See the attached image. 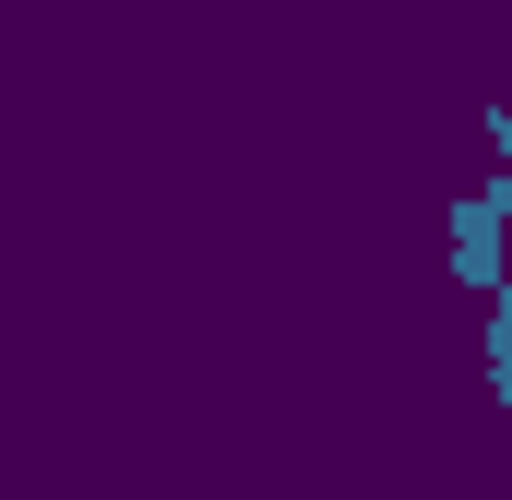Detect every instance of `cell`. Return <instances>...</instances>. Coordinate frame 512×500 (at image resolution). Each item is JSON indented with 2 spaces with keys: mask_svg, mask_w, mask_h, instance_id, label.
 I'll return each instance as SVG.
<instances>
[{
  "mask_svg": "<svg viewBox=\"0 0 512 500\" xmlns=\"http://www.w3.org/2000/svg\"><path fill=\"white\" fill-rule=\"evenodd\" d=\"M501 215H512V167H489V179L453 203V274H465L477 298L501 286Z\"/></svg>",
  "mask_w": 512,
  "mask_h": 500,
  "instance_id": "cell-1",
  "label": "cell"
},
{
  "mask_svg": "<svg viewBox=\"0 0 512 500\" xmlns=\"http://www.w3.org/2000/svg\"><path fill=\"white\" fill-rule=\"evenodd\" d=\"M477 358H489V405H512V298L489 286V322H477Z\"/></svg>",
  "mask_w": 512,
  "mask_h": 500,
  "instance_id": "cell-2",
  "label": "cell"
}]
</instances>
